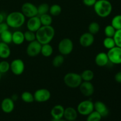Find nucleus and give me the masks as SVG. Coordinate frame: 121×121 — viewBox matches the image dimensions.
Masks as SVG:
<instances>
[{
	"instance_id": "obj_1",
	"label": "nucleus",
	"mask_w": 121,
	"mask_h": 121,
	"mask_svg": "<svg viewBox=\"0 0 121 121\" xmlns=\"http://www.w3.org/2000/svg\"><path fill=\"white\" fill-rule=\"evenodd\" d=\"M55 35V30L52 26H41L35 32L36 40L41 44H48L53 40Z\"/></svg>"
},
{
	"instance_id": "obj_2",
	"label": "nucleus",
	"mask_w": 121,
	"mask_h": 121,
	"mask_svg": "<svg viewBox=\"0 0 121 121\" xmlns=\"http://www.w3.org/2000/svg\"><path fill=\"white\" fill-rule=\"evenodd\" d=\"M96 14L101 18H106L112 11V5L108 0H97L93 5Z\"/></svg>"
},
{
	"instance_id": "obj_3",
	"label": "nucleus",
	"mask_w": 121,
	"mask_h": 121,
	"mask_svg": "<svg viewBox=\"0 0 121 121\" xmlns=\"http://www.w3.org/2000/svg\"><path fill=\"white\" fill-rule=\"evenodd\" d=\"M6 23L8 27L13 28H18L22 27L26 22V17L21 12L14 11L6 17Z\"/></svg>"
},
{
	"instance_id": "obj_4",
	"label": "nucleus",
	"mask_w": 121,
	"mask_h": 121,
	"mask_svg": "<svg viewBox=\"0 0 121 121\" xmlns=\"http://www.w3.org/2000/svg\"><path fill=\"white\" fill-rule=\"evenodd\" d=\"M63 80L67 87L72 89L79 87L83 81L80 74L74 72L66 73L64 76Z\"/></svg>"
},
{
	"instance_id": "obj_5",
	"label": "nucleus",
	"mask_w": 121,
	"mask_h": 121,
	"mask_svg": "<svg viewBox=\"0 0 121 121\" xmlns=\"http://www.w3.org/2000/svg\"><path fill=\"white\" fill-rule=\"evenodd\" d=\"M74 44L71 39L65 38L62 39L58 44V50L60 54L63 56H67L70 54L73 50Z\"/></svg>"
},
{
	"instance_id": "obj_6",
	"label": "nucleus",
	"mask_w": 121,
	"mask_h": 121,
	"mask_svg": "<svg viewBox=\"0 0 121 121\" xmlns=\"http://www.w3.org/2000/svg\"><path fill=\"white\" fill-rule=\"evenodd\" d=\"M76 110L81 115L87 116L94 111V103L91 100H83L78 104Z\"/></svg>"
},
{
	"instance_id": "obj_7",
	"label": "nucleus",
	"mask_w": 121,
	"mask_h": 121,
	"mask_svg": "<svg viewBox=\"0 0 121 121\" xmlns=\"http://www.w3.org/2000/svg\"><path fill=\"white\" fill-rule=\"evenodd\" d=\"M21 13L26 17L31 18L38 15L37 7L31 2H27L22 4Z\"/></svg>"
},
{
	"instance_id": "obj_8",
	"label": "nucleus",
	"mask_w": 121,
	"mask_h": 121,
	"mask_svg": "<svg viewBox=\"0 0 121 121\" xmlns=\"http://www.w3.org/2000/svg\"><path fill=\"white\" fill-rule=\"evenodd\" d=\"M109 61L114 65L121 64V48L115 46L111 49L108 50L107 53Z\"/></svg>"
},
{
	"instance_id": "obj_9",
	"label": "nucleus",
	"mask_w": 121,
	"mask_h": 121,
	"mask_svg": "<svg viewBox=\"0 0 121 121\" xmlns=\"http://www.w3.org/2000/svg\"><path fill=\"white\" fill-rule=\"evenodd\" d=\"M41 46H42V44H41L36 40L30 42L26 49V53L27 55L31 57L37 56L41 53Z\"/></svg>"
},
{
	"instance_id": "obj_10",
	"label": "nucleus",
	"mask_w": 121,
	"mask_h": 121,
	"mask_svg": "<svg viewBox=\"0 0 121 121\" xmlns=\"http://www.w3.org/2000/svg\"><path fill=\"white\" fill-rule=\"evenodd\" d=\"M10 70L15 75L20 76L22 74L25 70V64L23 60L20 59L13 60L10 63Z\"/></svg>"
},
{
	"instance_id": "obj_11",
	"label": "nucleus",
	"mask_w": 121,
	"mask_h": 121,
	"mask_svg": "<svg viewBox=\"0 0 121 121\" xmlns=\"http://www.w3.org/2000/svg\"><path fill=\"white\" fill-rule=\"evenodd\" d=\"M34 101L39 103L46 102L51 98V93L48 89L45 88L39 89L37 90L33 94Z\"/></svg>"
},
{
	"instance_id": "obj_12",
	"label": "nucleus",
	"mask_w": 121,
	"mask_h": 121,
	"mask_svg": "<svg viewBox=\"0 0 121 121\" xmlns=\"http://www.w3.org/2000/svg\"><path fill=\"white\" fill-rule=\"evenodd\" d=\"M79 87L82 94L86 97L91 96L94 93L95 87L91 82L82 81Z\"/></svg>"
},
{
	"instance_id": "obj_13",
	"label": "nucleus",
	"mask_w": 121,
	"mask_h": 121,
	"mask_svg": "<svg viewBox=\"0 0 121 121\" xmlns=\"http://www.w3.org/2000/svg\"><path fill=\"white\" fill-rule=\"evenodd\" d=\"M94 35L89 32L85 33L82 34L79 38V43L83 47H89L94 43Z\"/></svg>"
},
{
	"instance_id": "obj_14",
	"label": "nucleus",
	"mask_w": 121,
	"mask_h": 121,
	"mask_svg": "<svg viewBox=\"0 0 121 121\" xmlns=\"http://www.w3.org/2000/svg\"><path fill=\"white\" fill-rule=\"evenodd\" d=\"M41 27V23L40 22V18L38 15L28 18L27 22V27L28 30L35 33Z\"/></svg>"
},
{
	"instance_id": "obj_15",
	"label": "nucleus",
	"mask_w": 121,
	"mask_h": 121,
	"mask_svg": "<svg viewBox=\"0 0 121 121\" xmlns=\"http://www.w3.org/2000/svg\"><path fill=\"white\" fill-rule=\"evenodd\" d=\"M1 108L2 111L5 113H10L14 111L15 108L14 101L11 98H4L1 102Z\"/></svg>"
},
{
	"instance_id": "obj_16",
	"label": "nucleus",
	"mask_w": 121,
	"mask_h": 121,
	"mask_svg": "<svg viewBox=\"0 0 121 121\" xmlns=\"http://www.w3.org/2000/svg\"><path fill=\"white\" fill-rule=\"evenodd\" d=\"M94 110L99 113L102 117H106L109 115V109L105 103L96 101L94 103Z\"/></svg>"
},
{
	"instance_id": "obj_17",
	"label": "nucleus",
	"mask_w": 121,
	"mask_h": 121,
	"mask_svg": "<svg viewBox=\"0 0 121 121\" xmlns=\"http://www.w3.org/2000/svg\"><path fill=\"white\" fill-rule=\"evenodd\" d=\"M65 108L61 105H56L52 108L50 114L53 119H60L63 118Z\"/></svg>"
},
{
	"instance_id": "obj_18",
	"label": "nucleus",
	"mask_w": 121,
	"mask_h": 121,
	"mask_svg": "<svg viewBox=\"0 0 121 121\" xmlns=\"http://www.w3.org/2000/svg\"><path fill=\"white\" fill-rule=\"evenodd\" d=\"M96 65L99 67L106 66L109 62L107 53L105 52H100L96 54L95 59Z\"/></svg>"
},
{
	"instance_id": "obj_19",
	"label": "nucleus",
	"mask_w": 121,
	"mask_h": 121,
	"mask_svg": "<svg viewBox=\"0 0 121 121\" xmlns=\"http://www.w3.org/2000/svg\"><path fill=\"white\" fill-rule=\"evenodd\" d=\"M78 112L73 107H67L65 109L63 118L67 121H74L78 118Z\"/></svg>"
},
{
	"instance_id": "obj_20",
	"label": "nucleus",
	"mask_w": 121,
	"mask_h": 121,
	"mask_svg": "<svg viewBox=\"0 0 121 121\" xmlns=\"http://www.w3.org/2000/svg\"><path fill=\"white\" fill-rule=\"evenodd\" d=\"M11 55V49L8 44L0 42V58L2 59H8Z\"/></svg>"
},
{
	"instance_id": "obj_21",
	"label": "nucleus",
	"mask_w": 121,
	"mask_h": 121,
	"mask_svg": "<svg viewBox=\"0 0 121 121\" xmlns=\"http://www.w3.org/2000/svg\"><path fill=\"white\" fill-rule=\"evenodd\" d=\"M24 33L21 31H15L13 33L12 42L15 45H21L24 42Z\"/></svg>"
},
{
	"instance_id": "obj_22",
	"label": "nucleus",
	"mask_w": 121,
	"mask_h": 121,
	"mask_svg": "<svg viewBox=\"0 0 121 121\" xmlns=\"http://www.w3.org/2000/svg\"><path fill=\"white\" fill-rule=\"evenodd\" d=\"M53 53V48L52 45L48 44H43L41 46V54L45 57H48L51 56Z\"/></svg>"
},
{
	"instance_id": "obj_23",
	"label": "nucleus",
	"mask_w": 121,
	"mask_h": 121,
	"mask_svg": "<svg viewBox=\"0 0 121 121\" xmlns=\"http://www.w3.org/2000/svg\"><path fill=\"white\" fill-rule=\"evenodd\" d=\"M82 79L83 81L91 82L95 76L94 72L90 69H87L84 70L80 74Z\"/></svg>"
},
{
	"instance_id": "obj_24",
	"label": "nucleus",
	"mask_w": 121,
	"mask_h": 121,
	"mask_svg": "<svg viewBox=\"0 0 121 121\" xmlns=\"http://www.w3.org/2000/svg\"><path fill=\"white\" fill-rule=\"evenodd\" d=\"M40 18V22L41 23V26H52V22H53V18L50 14H43L39 16Z\"/></svg>"
},
{
	"instance_id": "obj_25",
	"label": "nucleus",
	"mask_w": 121,
	"mask_h": 121,
	"mask_svg": "<svg viewBox=\"0 0 121 121\" xmlns=\"http://www.w3.org/2000/svg\"><path fill=\"white\" fill-rule=\"evenodd\" d=\"M12 36H13V33L9 31L8 30L5 31L0 34L1 41L8 44L12 43Z\"/></svg>"
},
{
	"instance_id": "obj_26",
	"label": "nucleus",
	"mask_w": 121,
	"mask_h": 121,
	"mask_svg": "<svg viewBox=\"0 0 121 121\" xmlns=\"http://www.w3.org/2000/svg\"><path fill=\"white\" fill-rule=\"evenodd\" d=\"M48 13L52 16H58L61 13V6L57 4H53L50 7Z\"/></svg>"
},
{
	"instance_id": "obj_27",
	"label": "nucleus",
	"mask_w": 121,
	"mask_h": 121,
	"mask_svg": "<svg viewBox=\"0 0 121 121\" xmlns=\"http://www.w3.org/2000/svg\"><path fill=\"white\" fill-rule=\"evenodd\" d=\"M21 98L22 100L24 102L27 104H30L34 101V98L33 94H32L31 92L26 91V92H22L21 95Z\"/></svg>"
},
{
	"instance_id": "obj_28",
	"label": "nucleus",
	"mask_w": 121,
	"mask_h": 121,
	"mask_svg": "<svg viewBox=\"0 0 121 121\" xmlns=\"http://www.w3.org/2000/svg\"><path fill=\"white\" fill-rule=\"evenodd\" d=\"M65 61V57L61 54H58L53 59L52 65L55 67H59L62 66Z\"/></svg>"
},
{
	"instance_id": "obj_29",
	"label": "nucleus",
	"mask_w": 121,
	"mask_h": 121,
	"mask_svg": "<svg viewBox=\"0 0 121 121\" xmlns=\"http://www.w3.org/2000/svg\"><path fill=\"white\" fill-rule=\"evenodd\" d=\"M103 44H104L105 48H106L108 50L111 49V48H113L116 46L115 42L113 37H106L103 41Z\"/></svg>"
},
{
	"instance_id": "obj_30",
	"label": "nucleus",
	"mask_w": 121,
	"mask_h": 121,
	"mask_svg": "<svg viewBox=\"0 0 121 121\" xmlns=\"http://www.w3.org/2000/svg\"><path fill=\"white\" fill-rule=\"evenodd\" d=\"M88 30L93 35L98 34L100 30V25L96 21L91 22L88 26Z\"/></svg>"
},
{
	"instance_id": "obj_31",
	"label": "nucleus",
	"mask_w": 121,
	"mask_h": 121,
	"mask_svg": "<svg viewBox=\"0 0 121 121\" xmlns=\"http://www.w3.org/2000/svg\"><path fill=\"white\" fill-rule=\"evenodd\" d=\"M111 25L114 27L116 30L121 29V14L113 17L111 21Z\"/></svg>"
},
{
	"instance_id": "obj_32",
	"label": "nucleus",
	"mask_w": 121,
	"mask_h": 121,
	"mask_svg": "<svg viewBox=\"0 0 121 121\" xmlns=\"http://www.w3.org/2000/svg\"><path fill=\"white\" fill-rule=\"evenodd\" d=\"M50 6L47 3H42L37 7L38 15H41L43 14H47L49 11Z\"/></svg>"
},
{
	"instance_id": "obj_33",
	"label": "nucleus",
	"mask_w": 121,
	"mask_h": 121,
	"mask_svg": "<svg viewBox=\"0 0 121 121\" xmlns=\"http://www.w3.org/2000/svg\"><path fill=\"white\" fill-rule=\"evenodd\" d=\"M102 118V116L94 110L87 116L86 121H100Z\"/></svg>"
},
{
	"instance_id": "obj_34",
	"label": "nucleus",
	"mask_w": 121,
	"mask_h": 121,
	"mask_svg": "<svg viewBox=\"0 0 121 121\" xmlns=\"http://www.w3.org/2000/svg\"><path fill=\"white\" fill-rule=\"evenodd\" d=\"M116 30L112 25H108L105 27L104 29V33L106 37H113L115 34Z\"/></svg>"
},
{
	"instance_id": "obj_35",
	"label": "nucleus",
	"mask_w": 121,
	"mask_h": 121,
	"mask_svg": "<svg viewBox=\"0 0 121 121\" xmlns=\"http://www.w3.org/2000/svg\"><path fill=\"white\" fill-rule=\"evenodd\" d=\"M24 35L25 40L28 43L31 42V41L36 40L35 33H34V32L31 31L30 30H27L24 33Z\"/></svg>"
},
{
	"instance_id": "obj_36",
	"label": "nucleus",
	"mask_w": 121,
	"mask_h": 121,
	"mask_svg": "<svg viewBox=\"0 0 121 121\" xmlns=\"http://www.w3.org/2000/svg\"><path fill=\"white\" fill-rule=\"evenodd\" d=\"M10 70V63L6 60L0 61V73H5Z\"/></svg>"
},
{
	"instance_id": "obj_37",
	"label": "nucleus",
	"mask_w": 121,
	"mask_h": 121,
	"mask_svg": "<svg viewBox=\"0 0 121 121\" xmlns=\"http://www.w3.org/2000/svg\"><path fill=\"white\" fill-rule=\"evenodd\" d=\"M113 39L115 42L116 46L121 48V29L116 31L115 34L113 36Z\"/></svg>"
},
{
	"instance_id": "obj_38",
	"label": "nucleus",
	"mask_w": 121,
	"mask_h": 121,
	"mask_svg": "<svg viewBox=\"0 0 121 121\" xmlns=\"http://www.w3.org/2000/svg\"><path fill=\"white\" fill-rule=\"evenodd\" d=\"M97 0H82L83 3L87 7H93Z\"/></svg>"
},
{
	"instance_id": "obj_39",
	"label": "nucleus",
	"mask_w": 121,
	"mask_h": 121,
	"mask_svg": "<svg viewBox=\"0 0 121 121\" xmlns=\"http://www.w3.org/2000/svg\"><path fill=\"white\" fill-rule=\"evenodd\" d=\"M9 27L6 22H2L0 23V34L6 30H8Z\"/></svg>"
},
{
	"instance_id": "obj_40",
	"label": "nucleus",
	"mask_w": 121,
	"mask_h": 121,
	"mask_svg": "<svg viewBox=\"0 0 121 121\" xmlns=\"http://www.w3.org/2000/svg\"><path fill=\"white\" fill-rule=\"evenodd\" d=\"M115 80L117 83H121V70L116 73L115 75Z\"/></svg>"
},
{
	"instance_id": "obj_41",
	"label": "nucleus",
	"mask_w": 121,
	"mask_h": 121,
	"mask_svg": "<svg viewBox=\"0 0 121 121\" xmlns=\"http://www.w3.org/2000/svg\"><path fill=\"white\" fill-rule=\"evenodd\" d=\"M5 20V16L2 13H0V23L4 22Z\"/></svg>"
},
{
	"instance_id": "obj_42",
	"label": "nucleus",
	"mask_w": 121,
	"mask_h": 121,
	"mask_svg": "<svg viewBox=\"0 0 121 121\" xmlns=\"http://www.w3.org/2000/svg\"><path fill=\"white\" fill-rule=\"evenodd\" d=\"M11 98V99H13V100H14V102H15V101H16V100L18 99V96L16 94H14V95H13V96H12V97Z\"/></svg>"
},
{
	"instance_id": "obj_43",
	"label": "nucleus",
	"mask_w": 121,
	"mask_h": 121,
	"mask_svg": "<svg viewBox=\"0 0 121 121\" xmlns=\"http://www.w3.org/2000/svg\"><path fill=\"white\" fill-rule=\"evenodd\" d=\"M52 121H67L65 119H63V118H61V119H53Z\"/></svg>"
},
{
	"instance_id": "obj_44",
	"label": "nucleus",
	"mask_w": 121,
	"mask_h": 121,
	"mask_svg": "<svg viewBox=\"0 0 121 121\" xmlns=\"http://www.w3.org/2000/svg\"><path fill=\"white\" fill-rule=\"evenodd\" d=\"M1 77H2V74L0 73V80H1Z\"/></svg>"
},
{
	"instance_id": "obj_45",
	"label": "nucleus",
	"mask_w": 121,
	"mask_h": 121,
	"mask_svg": "<svg viewBox=\"0 0 121 121\" xmlns=\"http://www.w3.org/2000/svg\"><path fill=\"white\" fill-rule=\"evenodd\" d=\"M1 38H0V42H1Z\"/></svg>"
},
{
	"instance_id": "obj_46",
	"label": "nucleus",
	"mask_w": 121,
	"mask_h": 121,
	"mask_svg": "<svg viewBox=\"0 0 121 121\" xmlns=\"http://www.w3.org/2000/svg\"></svg>"
}]
</instances>
